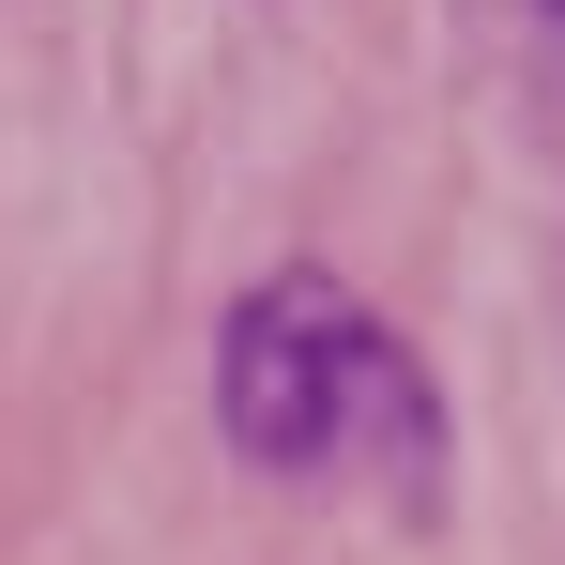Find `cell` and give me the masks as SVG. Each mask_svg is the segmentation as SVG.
I'll return each mask as SVG.
<instances>
[{
	"label": "cell",
	"instance_id": "obj_1",
	"mask_svg": "<svg viewBox=\"0 0 565 565\" xmlns=\"http://www.w3.org/2000/svg\"><path fill=\"white\" fill-rule=\"evenodd\" d=\"M230 444L260 473H428V367L337 276H276L230 321Z\"/></svg>",
	"mask_w": 565,
	"mask_h": 565
},
{
	"label": "cell",
	"instance_id": "obj_2",
	"mask_svg": "<svg viewBox=\"0 0 565 565\" xmlns=\"http://www.w3.org/2000/svg\"><path fill=\"white\" fill-rule=\"evenodd\" d=\"M535 15H551V46H565V0H535Z\"/></svg>",
	"mask_w": 565,
	"mask_h": 565
}]
</instances>
